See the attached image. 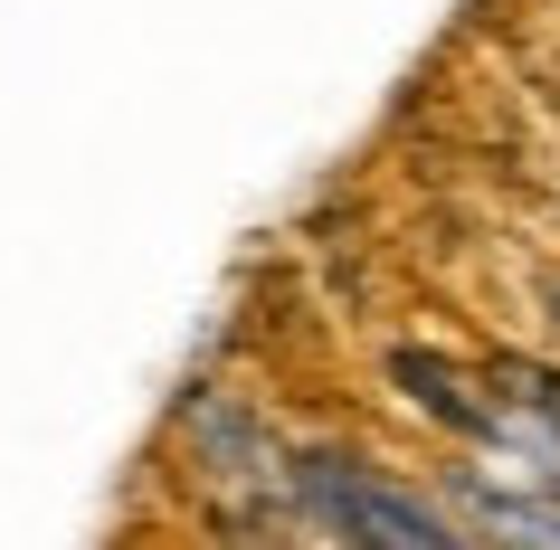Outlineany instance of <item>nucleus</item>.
<instances>
[{
  "instance_id": "7ed1b4c3",
  "label": "nucleus",
  "mask_w": 560,
  "mask_h": 550,
  "mask_svg": "<svg viewBox=\"0 0 560 550\" xmlns=\"http://www.w3.org/2000/svg\"><path fill=\"white\" fill-rule=\"evenodd\" d=\"M551 314H560V294H551Z\"/></svg>"
},
{
  "instance_id": "f03ea898",
  "label": "nucleus",
  "mask_w": 560,
  "mask_h": 550,
  "mask_svg": "<svg viewBox=\"0 0 560 550\" xmlns=\"http://www.w3.org/2000/svg\"><path fill=\"white\" fill-rule=\"evenodd\" d=\"M389 379H399L409 408H428L438 428L475 436V446H523V418L503 399H475V379L456 371V361H438V351H389Z\"/></svg>"
},
{
  "instance_id": "f257e3e1",
  "label": "nucleus",
  "mask_w": 560,
  "mask_h": 550,
  "mask_svg": "<svg viewBox=\"0 0 560 550\" xmlns=\"http://www.w3.org/2000/svg\"><path fill=\"white\" fill-rule=\"evenodd\" d=\"M295 493H304V513L324 522V531H342V541H389V550H446L456 541L438 503L399 493L389 475H371V465H352V456H304Z\"/></svg>"
}]
</instances>
